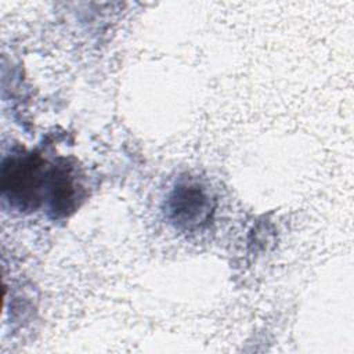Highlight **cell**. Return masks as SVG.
<instances>
[{"label": "cell", "mask_w": 354, "mask_h": 354, "mask_svg": "<svg viewBox=\"0 0 354 354\" xmlns=\"http://www.w3.org/2000/svg\"><path fill=\"white\" fill-rule=\"evenodd\" d=\"M36 153H17L1 165V191L18 210H35L47 192L50 170Z\"/></svg>", "instance_id": "6da1fadb"}, {"label": "cell", "mask_w": 354, "mask_h": 354, "mask_svg": "<svg viewBox=\"0 0 354 354\" xmlns=\"http://www.w3.org/2000/svg\"><path fill=\"white\" fill-rule=\"evenodd\" d=\"M216 209L210 191L194 178H183L166 199V217L180 231L194 232L209 224Z\"/></svg>", "instance_id": "7a4b0ae2"}, {"label": "cell", "mask_w": 354, "mask_h": 354, "mask_svg": "<svg viewBox=\"0 0 354 354\" xmlns=\"http://www.w3.org/2000/svg\"><path fill=\"white\" fill-rule=\"evenodd\" d=\"M76 188L75 177L72 176V167L66 165L54 166L50 170L47 192L50 195V203L54 213L66 214L72 210L76 203Z\"/></svg>", "instance_id": "3957f363"}]
</instances>
